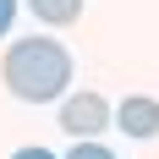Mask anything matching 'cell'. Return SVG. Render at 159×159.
Here are the masks:
<instances>
[{
  "label": "cell",
  "mask_w": 159,
  "mask_h": 159,
  "mask_svg": "<svg viewBox=\"0 0 159 159\" xmlns=\"http://www.w3.org/2000/svg\"><path fill=\"white\" fill-rule=\"evenodd\" d=\"M0 77H6V88H11L22 104H49V99H61L66 82H71V55H66L61 39H16V44L6 49Z\"/></svg>",
  "instance_id": "6da1fadb"
},
{
  "label": "cell",
  "mask_w": 159,
  "mask_h": 159,
  "mask_svg": "<svg viewBox=\"0 0 159 159\" xmlns=\"http://www.w3.org/2000/svg\"><path fill=\"white\" fill-rule=\"evenodd\" d=\"M11 22H16V0H0V39L11 33Z\"/></svg>",
  "instance_id": "8992f818"
},
{
  "label": "cell",
  "mask_w": 159,
  "mask_h": 159,
  "mask_svg": "<svg viewBox=\"0 0 159 159\" xmlns=\"http://www.w3.org/2000/svg\"><path fill=\"white\" fill-rule=\"evenodd\" d=\"M115 126L126 132V137H154L159 132V99H148V93H126L121 104H115Z\"/></svg>",
  "instance_id": "3957f363"
},
{
  "label": "cell",
  "mask_w": 159,
  "mask_h": 159,
  "mask_svg": "<svg viewBox=\"0 0 159 159\" xmlns=\"http://www.w3.org/2000/svg\"><path fill=\"white\" fill-rule=\"evenodd\" d=\"M66 159H115V154H110L104 143H77V148H71Z\"/></svg>",
  "instance_id": "5b68a950"
},
{
  "label": "cell",
  "mask_w": 159,
  "mask_h": 159,
  "mask_svg": "<svg viewBox=\"0 0 159 159\" xmlns=\"http://www.w3.org/2000/svg\"><path fill=\"white\" fill-rule=\"evenodd\" d=\"M104 121H110V104L99 93H71L61 104V132H71L77 143H93L99 132H104Z\"/></svg>",
  "instance_id": "7a4b0ae2"
},
{
  "label": "cell",
  "mask_w": 159,
  "mask_h": 159,
  "mask_svg": "<svg viewBox=\"0 0 159 159\" xmlns=\"http://www.w3.org/2000/svg\"><path fill=\"white\" fill-rule=\"evenodd\" d=\"M11 159H55V154H49V148H16Z\"/></svg>",
  "instance_id": "52a82bcc"
},
{
  "label": "cell",
  "mask_w": 159,
  "mask_h": 159,
  "mask_svg": "<svg viewBox=\"0 0 159 159\" xmlns=\"http://www.w3.org/2000/svg\"><path fill=\"white\" fill-rule=\"evenodd\" d=\"M28 6H33L39 22H49V28H71L82 16V0H28Z\"/></svg>",
  "instance_id": "277c9868"
}]
</instances>
